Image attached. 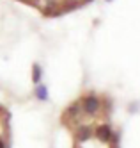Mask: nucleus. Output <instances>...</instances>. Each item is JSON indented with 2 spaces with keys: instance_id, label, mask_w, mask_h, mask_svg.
Instances as JSON below:
<instances>
[{
  "instance_id": "6",
  "label": "nucleus",
  "mask_w": 140,
  "mask_h": 148,
  "mask_svg": "<svg viewBox=\"0 0 140 148\" xmlns=\"http://www.w3.org/2000/svg\"><path fill=\"white\" fill-rule=\"evenodd\" d=\"M83 2H92V0H83Z\"/></svg>"
},
{
  "instance_id": "4",
  "label": "nucleus",
  "mask_w": 140,
  "mask_h": 148,
  "mask_svg": "<svg viewBox=\"0 0 140 148\" xmlns=\"http://www.w3.org/2000/svg\"><path fill=\"white\" fill-rule=\"evenodd\" d=\"M36 97H37L39 100H48V89H46L45 86H39V88L36 89Z\"/></svg>"
},
{
  "instance_id": "7",
  "label": "nucleus",
  "mask_w": 140,
  "mask_h": 148,
  "mask_svg": "<svg viewBox=\"0 0 140 148\" xmlns=\"http://www.w3.org/2000/svg\"><path fill=\"white\" fill-rule=\"evenodd\" d=\"M74 148H80V146H74Z\"/></svg>"
},
{
  "instance_id": "8",
  "label": "nucleus",
  "mask_w": 140,
  "mask_h": 148,
  "mask_svg": "<svg viewBox=\"0 0 140 148\" xmlns=\"http://www.w3.org/2000/svg\"><path fill=\"white\" fill-rule=\"evenodd\" d=\"M106 2H110V0H106Z\"/></svg>"
},
{
  "instance_id": "2",
  "label": "nucleus",
  "mask_w": 140,
  "mask_h": 148,
  "mask_svg": "<svg viewBox=\"0 0 140 148\" xmlns=\"http://www.w3.org/2000/svg\"><path fill=\"white\" fill-rule=\"evenodd\" d=\"M96 137H98L99 141H103V143H108L112 139V129H110V125H99L98 129H96Z\"/></svg>"
},
{
  "instance_id": "5",
  "label": "nucleus",
  "mask_w": 140,
  "mask_h": 148,
  "mask_svg": "<svg viewBox=\"0 0 140 148\" xmlns=\"http://www.w3.org/2000/svg\"><path fill=\"white\" fill-rule=\"evenodd\" d=\"M32 80H34V82H39L41 80V66L37 64V62L32 66Z\"/></svg>"
},
{
  "instance_id": "3",
  "label": "nucleus",
  "mask_w": 140,
  "mask_h": 148,
  "mask_svg": "<svg viewBox=\"0 0 140 148\" xmlns=\"http://www.w3.org/2000/svg\"><path fill=\"white\" fill-rule=\"evenodd\" d=\"M91 134H92V130L89 129V127H78V130H76V139L78 141H87L89 137H91Z\"/></svg>"
},
{
  "instance_id": "1",
  "label": "nucleus",
  "mask_w": 140,
  "mask_h": 148,
  "mask_svg": "<svg viewBox=\"0 0 140 148\" xmlns=\"http://www.w3.org/2000/svg\"><path fill=\"white\" fill-rule=\"evenodd\" d=\"M83 111L85 112H89V114H96V112H98V109H99V100L98 98H96L94 97V95H87V97H85L83 98Z\"/></svg>"
}]
</instances>
